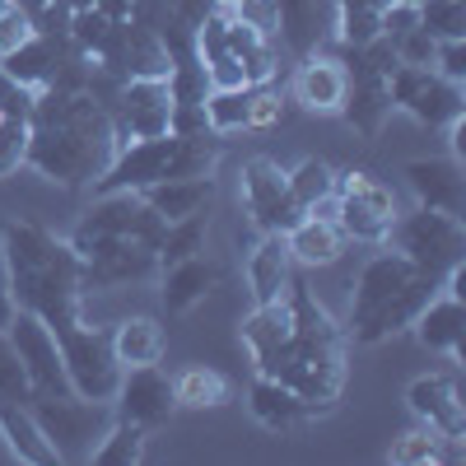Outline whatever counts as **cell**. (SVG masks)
Instances as JSON below:
<instances>
[{
    "mask_svg": "<svg viewBox=\"0 0 466 466\" xmlns=\"http://www.w3.org/2000/svg\"><path fill=\"white\" fill-rule=\"evenodd\" d=\"M122 149L94 89H43L28 116V164L56 187H94Z\"/></svg>",
    "mask_w": 466,
    "mask_h": 466,
    "instance_id": "cell-1",
    "label": "cell"
},
{
    "mask_svg": "<svg viewBox=\"0 0 466 466\" xmlns=\"http://www.w3.org/2000/svg\"><path fill=\"white\" fill-rule=\"evenodd\" d=\"M0 257H5V276L24 313L43 318L52 331L85 322V261L70 248V238L33 219H5Z\"/></svg>",
    "mask_w": 466,
    "mask_h": 466,
    "instance_id": "cell-2",
    "label": "cell"
},
{
    "mask_svg": "<svg viewBox=\"0 0 466 466\" xmlns=\"http://www.w3.org/2000/svg\"><path fill=\"white\" fill-rule=\"evenodd\" d=\"M285 299H289V318H294L289 336L257 373L294 387L313 406V415H327L340 401V387H345V327L327 313V303L299 276Z\"/></svg>",
    "mask_w": 466,
    "mask_h": 466,
    "instance_id": "cell-3",
    "label": "cell"
},
{
    "mask_svg": "<svg viewBox=\"0 0 466 466\" xmlns=\"http://www.w3.org/2000/svg\"><path fill=\"white\" fill-rule=\"evenodd\" d=\"M443 285L430 280L424 270H415L397 248L373 252L360 276H355V294H350V318H345V340L355 345H378L392 340L401 331H410V322L420 318V308L430 303Z\"/></svg>",
    "mask_w": 466,
    "mask_h": 466,
    "instance_id": "cell-4",
    "label": "cell"
},
{
    "mask_svg": "<svg viewBox=\"0 0 466 466\" xmlns=\"http://www.w3.org/2000/svg\"><path fill=\"white\" fill-rule=\"evenodd\" d=\"M215 168H219L215 131H201V136L164 131V136L127 140L112 154L103 177L94 182V191H145L154 182H173V177H215Z\"/></svg>",
    "mask_w": 466,
    "mask_h": 466,
    "instance_id": "cell-5",
    "label": "cell"
},
{
    "mask_svg": "<svg viewBox=\"0 0 466 466\" xmlns=\"http://www.w3.org/2000/svg\"><path fill=\"white\" fill-rule=\"evenodd\" d=\"M382 243L397 248L415 270H424L430 280L443 285L452 270L461 266V257H466V224H461V215L415 206V210L392 219V228H387Z\"/></svg>",
    "mask_w": 466,
    "mask_h": 466,
    "instance_id": "cell-6",
    "label": "cell"
},
{
    "mask_svg": "<svg viewBox=\"0 0 466 466\" xmlns=\"http://www.w3.org/2000/svg\"><path fill=\"white\" fill-rule=\"evenodd\" d=\"M340 61H345V103H340V116L360 136H378L392 116V94H387V80L397 70V52L387 37H373L364 47H340Z\"/></svg>",
    "mask_w": 466,
    "mask_h": 466,
    "instance_id": "cell-7",
    "label": "cell"
},
{
    "mask_svg": "<svg viewBox=\"0 0 466 466\" xmlns=\"http://www.w3.org/2000/svg\"><path fill=\"white\" fill-rule=\"evenodd\" d=\"M37 430L52 443L56 461H89L94 448L103 443V434L112 430V401H89V397H75V392H61V397H33L28 401Z\"/></svg>",
    "mask_w": 466,
    "mask_h": 466,
    "instance_id": "cell-8",
    "label": "cell"
},
{
    "mask_svg": "<svg viewBox=\"0 0 466 466\" xmlns=\"http://www.w3.org/2000/svg\"><path fill=\"white\" fill-rule=\"evenodd\" d=\"M94 197L98 201L70 228V248L80 257L107 243H159L164 219L145 206L140 191H94Z\"/></svg>",
    "mask_w": 466,
    "mask_h": 466,
    "instance_id": "cell-9",
    "label": "cell"
},
{
    "mask_svg": "<svg viewBox=\"0 0 466 466\" xmlns=\"http://www.w3.org/2000/svg\"><path fill=\"white\" fill-rule=\"evenodd\" d=\"M56 350H61V364H66V382L75 397H89V401H112L116 397V382H122V364L112 355V336L103 327L89 322H75L56 331Z\"/></svg>",
    "mask_w": 466,
    "mask_h": 466,
    "instance_id": "cell-10",
    "label": "cell"
},
{
    "mask_svg": "<svg viewBox=\"0 0 466 466\" xmlns=\"http://www.w3.org/2000/svg\"><path fill=\"white\" fill-rule=\"evenodd\" d=\"M397 215L401 210H397V197H392L387 182H378L364 168L336 173V224H340L345 238L382 248V238H387V228H392Z\"/></svg>",
    "mask_w": 466,
    "mask_h": 466,
    "instance_id": "cell-11",
    "label": "cell"
},
{
    "mask_svg": "<svg viewBox=\"0 0 466 466\" xmlns=\"http://www.w3.org/2000/svg\"><path fill=\"white\" fill-rule=\"evenodd\" d=\"M387 94H392V107L415 116L420 127L430 131H443L452 127L461 107H466V94L457 80H443L434 66H397L392 80H387Z\"/></svg>",
    "mask_w": 466,
    "mask_h": 466,
    "instance_id": "cell-12",
    "label": "cell"
},
{
    "mask_svg": "<svg viewBox=\"0 0 466 466\" xmlns=\"http://www.w3.org/2000/svg\"><path fill=\"white\" fill-rule=\"evenodd\" d=\"M238 182H243V206L257 233H289L303 219V206L289 191V173L276 159H261V154L248 159Z\"/></svg>",
    "mask_w": 466,
    "mask_h": 466,
    "instance_id": "cell-13",
    "label": "cell"
},
{
    "mask_svg": "<svg viewBox=\"0 0 466 466\" xmlns=\"http://www.w3.org/2000/svg\"><path fill=\"white\" fill-rule=\"evenodd\" d=\"M5 331H10V345H15L24 373H28L33 397H61V392H70L61 350H56V331L43 318H33V313H24V308H19L15 322Z\"/></svg>",
    "mask_w": 466,
    "mask_h": 466,
    "instance_id": "cell-14",
    "label": "cell"
},
{
    "mask_svg": "<svg viewBox=\"0 0 466 466\" xmlns=\"http://www.w3.org/2000/svg\"><path fill=\"white\" fill-rule=\"evenodd\" d=\"M112 410H116V420H131V424H140L145 434L164 430V424L173 420V410H177V397H173V378H168L159 364L122 369V382H116Z\"/></svg>",
    "mask_w": 466,
    "mask_h": 466,
    "instance_id": "cell-15",
    "label": "cell"
},
{
    "mask_svg": "<svg viewBox=\"0 0 466 466\" xmlns=\"http://www.w3.org/2000/svg\"><path fill=\"white\" fill-rule=\"evenodd\" d=\"M406 406L420 424L439 430L443 439L466 443V401H461V382L457 373H424L406 387Z\"/></svg>",
    "mask_w": 466,
    "mask_h": 466,
    "instance_id": "cell-16",
    "label": "cell"
},
{
    "mask_svg": "<svg viewBox=\"0 0 466 466\" xmlns=\"http://www.w3.org/2000/svg\"><path fill=\"white\" fill-rule=\"evenodd\" d=\"M80 261H85V289H116V285L159 276V252H154V243H107Z\"/></svg>",
    "mask_w": 466,
    "mask_h": 466,
    "instance_id": "cell-17",
    "label": "cell"
},
{
    "mask_svg": "<svg viewBox=\"0 0 466 466\" xmlns=\"http://www.w3.org/2000/svg\"><path fill=\"white\" fill-rule=\"evenodd\" d=\"M345 85H350V80H345V61H340V56L308 52V56H299V66H294L289 94H294L299 107L318 112V116H331V112H340V103H345Z\"/></svg>",
    "mask_w": 466,
    "mask_h": 466,
    "instance_id": "cell-18",
    "label": "cell"
},
{
    "mask_svg": "<svg viewBox=\"0 0 466 466\" xmlns=\"http://www.w3.org/2000/svg\"><path fill=\"white\" fill-rule=\"evenodd\" d=\"M401 177H406V187L415 191V206L461 215L466 177H461V164L452 159V154H443V159H410V164L401 168Z\"/></svg>",
    "mask_w": 466,
    "mask_h": 466,
    "instance_id": "cell-19",
    "label": "cell"
},
{
    "mask_svg": "<svg viewBox=\"0 0 466 466\" xmlns=\"http://www.w3.org/2000/svg\"><path fill=\"white\" fill-rule=\"evenodd\" d=\"M280 10V33L294 56L322 52L336 37V0H276Z\"/></svg>",
    "mask_w": 466,
    "mask_h": 466,
    "instance_id": "cell-20",
    "label": "cell"
},
{
    "mask_svg": "<svg viewBox=\"0 0 466 466\" xmlns=\"http://www.w3.org/2000/svg\"><path fill=\"white\" fill-rule=\"evenodd\" d=\"M415 340L430 350V355H448L461 360V336H466V308L457 289H439L430 303L420 308V318L410 322Z\"/></svg>",
    "mask_w": 466,
    "mask_h": 466,
    "instance_id": "cell-21",
    "label": "cell"
},
{
    "mask_svg": "<svg viewBox=\"0 0 466 466\" xmlns=\"http://www.w3.org/2000/svg\"><path fill=\"white\" fill-rule=\"evenodd\" d=\"M248 285H252V303H276L289 294L294 285V257L285 233H261L252 257H248Z\"/></svg>",
    "mask_w": 466,
    "mask_h": 466,
    "instance_id": "cell-22",
    "label": "cell"
},
{
    "mask_svg": "<svg viewBox=\"0 0 466 466\" xmlns=\"http://www.w3.org/2000/svg\"><path fill=\"white\" fill-rule=\"evenodd\" d=\"M248 410L270 434H289V430H299L303 420H313V406H308L294 387H285L276 378H261V373H257L252 392H248Z\"/></svg>",
    "mask_w": 466,
    "mask_h": 466,
    "instance_id": "cell-23",
    "label": "cell"
},
{
    "mask_svg": "<svg viewBox=\"0 0 466 466\" xmlns=\"http://www.w3.org/2000/svg\"><path fill=\"white\" fill-rule=\"evenodd\" d=\"M219 285V266L201 252V257H187L159 270V294L168 313H191L197 303H206V294Z\"/></svg>",
    "mask_w": 466,
    "mask_h": 466,
    "instance_id": "cell-24",
    "label": "cell"
},
{
    "mask_svg": "<svg viewBox=\"0 0 466 466\" xmlns=\"http://www.w3.org/2000/svg\"><path fill=\"white\" fill-rule=\"evenodd\" d=\"M145 206L159 215L164 224L187 219V215H206L215 201V177H173V182H154L140 191Z\"/></svg>",
    "mask_w": 466,
    "mask_h": 466,
    "instance_id": "cell-25",
    "label": "cell"
},
{
    "mask_svg": "<svg viewBox=\"0 0 466 466\" xmlns=\"http://www.w3.org/2000/svg\"><path fill=\"white\" fill-rule=\"evenodd\" d=\"M285 243H289V257H294V266H308V270H318V266H331V261H340V252H345V233H340V224L336 219H322V215H303L289 233H285Z\"/></svg>",
    "mask_w": 466,
    "mask_h": 466,
    "instance_id": "cell-26",
    "label": "cell"
},
{
    "mask_svg": "<svg viewBox=\"0 0 466 466\" xmlns=\"http://www.w3.org/2000/svg\"><path fill=\"white\" fill-rule=\"evenodd\" d=\"M224 37H228V52L243 66V80L248 85H270V75H276V37L257 33L252 24L233 19L228 10H224Z\"/></svg>",
    "mask_w": 466,
    "mask_h": 466,
    "instance_id": "cell-27",
    "label": "cell"
},
{
    "mask_svg": "<svg viewBox=\"0 0 466 466\" xmlns=\"http://www.w3.org/2000/svg\"><path fill=\"white\" fill-rule=\"evenodd\" d=\"M112 355L122 369H140V364H159L164 350H168V336L154 318H122L112 331Z\"/></svg>",
    "mask_w": 466,
    "mask_h": 466,
    "instance_id": "cell-28",
    "label": "cell"
},
{
    "mask_svg": "<svg viewBox=\"0 0 466 466\" xmlns=\"http://www.w3.org/2000/svg\"><path fill=\"white\" fill-rule=\"evenodd\" d=\"M0 439H5V448H10L24 466H52V461H56V452H52V443L43 439V430H37L28 401H24V406H19V401L0 406Z\"/></svg>",
    "mask_w": 466,
    "mask_h": 466,
    "instance_id": "cell-29",
    "label": "cell"
},
{
    "mask_svg": "<svg viewBox=\"0 0 466 466\" xmlns=\"http://www.w3.org/2000/svg\"><path fill=\"white\" fill-rule=\"evenodd\" d=\"M289 299H276V303H257L252 313L243 318V345H248V355H252V364L261 369L276 350L285 345V336H289Z\"/></svg>",
    "mask_w": 466,
    "mask_h": 466,
    "instance_id": "cell-30",
    "label": "cell"
},
{
    "mask_svg": "<svg viewBox=\"0 0 466 466\" xmlns=\"http://www.w3.org/2000/svg\"><path fill=\"white\" fill-rule=\"evenodd\" d=\"M173 397L187 410H215V406L228 401V378L219 369H210V364H187L173 378Z\"/></svg>",
    "mask_w": 466,
    "mask_h": 466,
    "instance_id": "cell-31",
    "label": "cell"
},
{
    "mask_svg": "<svg viewBox=\"0 0 466 466\" xmlns=\"http://www.w3.org/2000/svg\"><path fill=\"white\" fill-rule=\"evenodd\" d=\"M457 457H461V443L443 439L439 430H430V424L401 434L392 443V452H387V461H397V466H434V461H457Z\"/></svg>",
    "mask_w": 466,
    "mask_h": 466,
    "instance_id": "cell-32",
    "label": "cell"
},
{
    "mask_svg": "<svg viewBox=\"0 0 466 466\" xmlns=\"http://www.w3.org/2000/svg\"><path fill=\"white\" fill-rule=\"evenodd\" d=\"M206 238H210V219L206 215H187V219L164 224L159 243H154V252H159V270L173 266V261H187V257H201Z\"/></svg>",
    "mask_w": 466,
    "mask_h": 466,
    "instance_id": "cell-33",
    "label": "cell"
},
{
    "mask_svg": "<svg viewBox=\"0 0 466 466\" xmlns=\"http://www.w3.org/2000/svg\"><path fill=\"white\" fill-rule=\"evenodd\" d=\"M387 5V0H336V37L331 43L340 47H364L373 43L378 33V10Z\"/></svg>",
    "mask_w": 466,
    "mask_h": 466,
    "instance_id": "cell-34",
    "label": "cell"
},
{
    "mask_svg": "<svg viewBox=\"0 0 466 466\" xmlns=\"http://www.w3.org/2000/svg\"><path fill=\"white\" fill-rule=\"evenodd\" d=\"M252 94L257 85H243V89H210L206 94V122L215 136H228V131H248L252 122Z\"/></svg>",
    "mask_w": 466,
    "mask_h": 466,
    "instance_id": "cell-35",
    "label": "cell"
},
{
    "mask_svg": "<svg viewBox=\"0 0 466 466\" xmlns=\"http://www.w3.org/2000/svg\"><path fill=\"white\" fill-rule=\"evenodd\" d=\"M145 443L149 434L140 430V424L131 420H112V430L103 434V443L94 448V466H140L145 461Z\"/></svg>",
    "mask_w": 466,
    "mask_h": 466,
    "instance_id": "cell-36",
    "label": "cell"
},
{
    "mask_svg": "<svg viewBox=\"0 0 466 466\" xmlns=\"http://www.w3.org/2000/svg\"><path fill=\"white\" fill-rule=\"evenodd\" d=\"M112 33H116V24H112L98 5H94V10H75V15H70V24H66V37L75 43V52L89 56V61H98V56L107 52Z\"/></svg>",
    "mask_w": 466,
    "mask_h": 466,
    "instance_id": "cell-37",
    "label": "cell"
},
{
    "mask_svg": "<svg viewBox=\"0 0 466 466\" xmlns=\"http://www.w3.org/2000/svg\"><path fill=\"white\" fill-rule=\"evenodd\" d=\"M289 173V191H294V201L303 210H313L318 201L336 197V168L322 164V159H303L299 168H285Z\"/></svg>",
    "mask_w": 466,
    "mask_h": 466,
    "instance_id": "cell-38",
    "label": "cell"
},
{
    "mask_svg": "<svg viewBox=\"0 0 466 466\" xmlns=\"http://www.w3.org/2000/svg\"><path fill=\"white\" fill-rule=\"evenodd\" d=\"M420 28L443 43V37H466V0H420Z\"/></svg>",
    "mask_w": 466,
    "mask_h": 466,
    "instance_id": "cell-39",
    "label": "cell"
},
{
    "mask_svg": "<svg viewBox=\"0 0 466 466\" xmlns=\"http://www.w3.org/2000/svg\"><path fill=\"white\" fill-rule=\"evenodd\" d=\"M5 401H33V387H28V373L15 355V345H10V331H0V406Z\"/></svg>",
    "mask_w": 466,
    "mask_h": 466,
    "instance_id": "cell-40",
    "label": "cell"
},
{
    "mask_svg": "<svg viewBox=\"0 0 466 466\" xmlns=\"http://www.w3.org/2000/svg\"><path fill=\"white\" fill-rule=\"evenodd\" d=\"M24 164H28V122L0 116V182L15 177Z\"/></svg>",
    "mask_w": 466,
    "mask_h": 466,
    "instance_id": "cell-41",
    "label": "cell"
},
{
    "mask_svg": "<svg viewBox=\"0 0 466 466\" xmlns=\"http://www.w3.org/2000/svg\"><path fill=\"white\" fill-rule=\"evenodd\" d=\"M33 103H37V89L19 85L15 75L0 66V116H19V122H28V116H33Z\"/></svg>",
    "mask_w": 466,
    "mask_h": 466,
    "instance_id": "cell-42",
    "label": "cell"
},
{
    "mask_svg": "<svg viewBox=\"0 0 466 466\" xmlns=\"http://www.w3.org/2000/svg\"><path fill=\"white\" fill-rule=\"evenodd\" d=\"M434 37L424 33V28H410V33H401L397 43H392V52H397V66H434Z\"/></svg>",
    "mask_w": 466,
    "mask_h": 466,
    "instance_id": "cell-43",
    "label": "cell"
},
{
    "mask_svg": "<svg viewBox=\"0 0 466 466\" xmlns=\"http://www.w3.org/2000/svg\"><path fill=\"white\" fill-rule=\"evenodd\" d=\"M228 15L243 19V24H252V28L266 33V37L280 33V10H276V0H238V5H233Z\"/></svg>",
    "mask_w": 466,
    "mask_h": 466,
    "instance_id": "cell-44",
    "label": "cell"
},
{
    "mask_svg": "<svg viewBox=\"0 0 466 466\" xmlns=\"http://www.w3.org/2000/svg\"><path fill=\"white\" fill-rule=\"evenodd\" d=\"M33 33H37V28H33L28 10H24L19 0H15V5H10L5 15H0V56H5V52H15L19 43H28Z\"/></svg>",
    "mask_w": 466,
    "mask_h": 466,
    "instance_id": "cell-45",
    "label": "cell"
},
{
    "mask_svg": "<svg viewBox=\"0 0 466 466\" xmlns=\"http://www.w3.org/2000/svg\"><path fill=\"white\" fill-rule=\"evenodd\" d=\"M434 70L443 75V80H466V37H443V43L434 47Z\"/></svg>",
    "mask_w": 466,
    "mask_h": 466,
    "instance_id": "cell-46",
    "label": "cell"
},
{
    "mask_svg": "<svg viewBox=\"0 0 466 466\" xmlns=\"http://www.w3.org/2000/svg\"><path fill=\"white\" fill-rule=\"evenodd\" d=\"M270 122H280V94L270 89V85H257V94H252V122H248V131H261V127H270Z\"/></svg>",
    "mask_w": 466,
    "mask_h": 466,
    "instance_id": "cell-47",
    "label": "cell"
},
{
    "mask_svg": "<svg viewBox=\"0 0 466 466\" xmlns=\"http://www.w3.org/2000/svg\"><path fill=\"white\" fill-rule=\"evenodd\" d=\"M19 313V303H15V289H10V276H5V257H0V331H5Z\"/></svg>",
    "mask_w": 466,
    "mask_h": 466,
    "instance_id": "cell-48",
    "label": "cell"
},
{
    "mask_svg": "<svg viewBox=\"0 0 466 466\" xmlns=\"http://www.w3.org/2000/svg\"><path fill=\"white\" fill-rule=\"evenodd\" d=\"M94 5H98V0H70V15L75 10H94Z\"/></svg>",
    "mask_w": 466,
    "mask_h": 466,
    "instance_id": "cell-49",
    "label": "cell"
},
{
    "mask_svg": "<svg viewBox=\"0 0 466 466\" xmlns=\"http://www.w3.org/2000/svg\"><path fill=\"white\" fill-rule=\"evenodd\" d=\"M210 5H215V10H233V5H238V0H210Z\"/></svg>",
    "mask_w": 466,
    "mask_h": 466,
    "instance_id": "cell-50",
    "label": "cell"
},
{
    "mask_svg": "<svg viewBox=\"0 0 466 466\" xmlns=\"http://www.w3.org/2000/svg\"><path fill=\"white\" fill-rule=\"evenodd\" d=\"M10 5H15V0H0V15H5V10H10Z\"/></svg>",
    "mask_w": 466,
    "mask_h": 466,
    "instance_id": "cell-51",
    "label": "cell"
},
{
    "mask_svg": "<svg viewBox=\"0 0 466 466\" xmlns=\"http://www.w3.org/2000/svg\"><path fill=\"white\" fill-rule=\"evenodd\" d=\"M410 5H420V0H410Z\"/></svg>",
    "mask_w": 466,
    "mask_h": 466,
    "instance_id": "cell-52",
    "label": "cell"
}]
</instances>
